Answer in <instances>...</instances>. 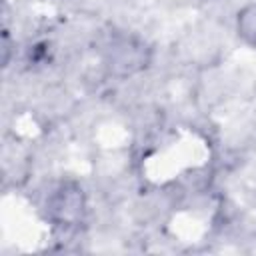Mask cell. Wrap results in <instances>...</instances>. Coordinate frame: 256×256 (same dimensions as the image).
Returning <instances> with one entry per match:
<instances>
[{"label":"cell","mask_w":256,"mask_h":256,"mask_svg":"<svg viewBox=\"0 0 256 256\" xmlns=\"http://www.w3.org/2000/svg\"><path fill=\"white\" fill-rule=\"evenodd\" d=\"M238 30H240V34L248 42L256 44V6H250V8H246L240 14V18H238Z\"/></svg>","instance_id":"obj_1"}]
</instances>
